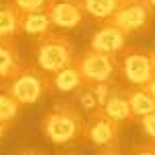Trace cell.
Returning <instances> with one entry per match:
<instances>
[{
	"mask_svg": "<svg viewBox=\"0 0 155 155\" xmlns=\"http://www.w3.org/2000/svg\"><path fill=\"white\" fill-rule=\"evenodd\" d=\"M126 97H128L132 118H143L155 112V99L149 95L145 87H126Z\"/></svg>",
	"mask_w": 155,
	"mask_h": 155,
	"instance_id": "15",
	"label": "cell"
},
{
	"mask_svg": "<svg viewBox=\"0 0 155 155\" xmlns=\"http://www.w3.org/2000/svg\"><path fill=\"white\" fill-rule=\"evenodd\" d=\"M21 107L23 106L15 99V95L8 91V87L0 85V120L6 122V124H12L17 120V116H19Z\"/></svg>",
	"mask_w": 155,
	"mask_h": 155,
	"instance_id": "17",
	"label": "cell"
},
{
	"mask_svg": "<svg viewBox=\"0 0 155 155\" xmlns=\"http://www.w3.org/2000/svg\"><path fill=\"white\" fill-rule=\"evenodd\" d=\"M145 89H147V91H149V95L155 99V77H153V79H151L147 85H145Z\"/></svg>",
	"mask_w": 155,
	"mask_h": 155,
	"instance_id": "23",
	"label": "cell"
},
{
	"mask_svg": "<svg viewBox=\"0 0 155 155\" xmlns=\"http://www.w3.org/2000/svg\"><path fill=\"white\" fill-rule=\"evenodd\" d=\"M77 106L81 112H87V114H91V112H95L99 110V104H97V97L93 93V89H91V85H83V87H79L77 91Z\"/></svg>",
	"mask_w": 155,
	"mask_h": 155,
	"instance_id": "18",
	"label": "cell"
},
{
	"mask_svg": "<svg viewBox=\"0 0 155 155\" xmlns=\"http://www.w3.org/2000/svg\"><path fill=\"white\" fill-rule=\"evenodd\" d=\"M23 60L15 37H0V83H8L21 71Z\"/></svg>",
	"mask_w": 155,
	"mask_h": 155,
	"instance_id": "11",
	"label": "cell"
},
{
	"mask_svg": "<svg viewBox=\"0 0 155 155\" xmlns=\"http://www.w3.org/2000/svg\"><path fill=\"white\" fill-rule=\"evenodd\" d=\"M50 31H54L52 21H50L48 12L39 11V12H23V19H21V33L31 39L48 35Z\"/></svg>",
	"mask_w": 155,
	"mask_h": 155,
	"instance_id": "13",
	"label": "cell"
},
{
	"mask_svg": "<svg viewBox=\"0 0 155 155\" xmlns=\"http://www.w3.org/2000/svg\"><path fill=\"white\" fill-rule=\"evenodd\" d=\"M99 110H101L110 120H114V122H118V124H124V122L134 120L132 118V112H130V106H128V97H126V87L116 85V83H112L110 93H107L106 101L101 104Z\"/></svg>",
	"mask_w": 155,
	"mask_h": 155,
	"instance_id": "10",
	"label": "cell"
},
{
	"mask_svg": "<svg viewBox=\"0 0 155 155\" xmlns=\"http://www.w3.org/2000/svg\"><path fill=\"white\" fill-rule=\"evenodd\" d=\"M120 126L122 124L110 120L101 110H95V112L87 114V120H85V139H89V143L95 145L99 151L118 149Z\"/></svg>",
	"mask_w": 155,
	"mask_h": 155,
	"instance_id": "7",
	"label": "cell"
},
{
	"mask_svg": "<svg viewBox=\"0 0 155 155\" xmlns=\"http://www.w3.org/2000/svg\"><path fill=\"white\" fill-rule=\"evenodd\" d=\"M8 91H11L15 99L21 106H35L37 101H41L44 97L50 93L52 83H50V74L37 68L31 62H23L21 71L17 72V77L6 83Z\"/></svg>",
	"mask_w": 155,
	"mask_h": 155,
	"instance_id": "3",
	"label": "cell"
},
{
	"mask_svg": "<svg viewBox=\"0 0 155 155\" xmlns=\"http://www.w3.org/2000/svg\"><path fill=\"white\" fill-rule=\"evenodd\" d=\"M23 12L12 0H0V37H17L21 33Z\"/></svg>",
	"mask_w": 155,
	"mask_h": 155,
	"instance_id": "12",
	"label": "cell"
},
{
	"mask_svg": "<svg viewBox=\"0 0 155 155\" xmlns=\"http://www.w3.org/2000/svg\"><path fill=\"white\" fill-rule=\"evenodd\" d=\"M118 68L128 87H145L155 77L151 54L141 48H124L118 54Z\"/></svg>",
	"mask_w": 155,
	"mask_h": 155,
	"instance_id": "6",
	"label": "cell"
},
{
	"mask_svg": "<svg viewBox=\"0 0 155 155\" xmlns=\"http://www.w3.org/2000/svg\"><path fill=\"white\" fill-rule=\"evenodd\" d=\"M11 126H12V124H6V122H2V120H0V139H2V137H6V132L11 130Z\"/></svg>",
	"mask_w": 155,
	"mask_h": 155,
	"instance_id": "24",
	"label": "cell"
},
{
	"mask_svg": "<svg viewBox=\"0 0 155 155\" xmlns=\"http://www.w3.org/2000/svg\"><path fill=\"white\" fill-rule=\"evenodd\" d=\"M50 83H52V89H56L58 93H72V91H77L79 87L85 85L77 64H71L62 71L50 74Z\"/></svg>",
	"mask_w": 155,
	"mask_h": 155,
	"instance_id": "14",
	"label": "cell"
},
{
	"mask_svg": "<svg viewBox=\"0 0 155 155\" xmlns=\"http://www.w3.org/2000/svg\"><path fill=\"white\" fill-rule=\"evenodd\" d=\"M147 2H149V4L153 6V11H155V0H147Z\"/></svg>",
	"mask_w": 155,
	"mask_h": 155,
	"instance_id": "27",
	"label": "cell"
},
{
	"mask_svg": "<svg viewBox=\"0 0 155 155\" xmlns=\"http://www.w3.org/2000/svg\"><path fill=\"white\" fill-rule=\"evenodd\" d=\"M15 155H46V153H41L39 149H21V151H17Z\"/></svg>",
	"mask_w": 155,
	"mask_h": 155,
	"instance_id": "22",
	"label": "cell"
},
{
	"mask_svg": "<svg viewBox=\"0 0 155 155\" xmlns=\"http://www.w3.org/2000/svg\"><path fill=\"white\" fill-rule=\"evenodd\" d=\"M97 155H122V153H120L118 149H106V151H99Z\"/></svg>",
	"mask_w": 155,
	"mask_h": 155,
	"instance_id": "25",
	"label": "cell"
},
{
	"mask_svg": "<svg viewBox=\"0 0 155 155\" xmlns=\"http://www.w3.org/2000/svg\"><path fill=\"white\" fill-rule=\"evenodd\" d=\"M41 130L54 145H68L85 139V116L71 101H58L41 118Z\"/></svg>",
	"mask_w": 155,
	"mask_h": 155,
	"instance_id": "1",
	"label": "cell"
},
{
	"mask_svg": "<svg viewBox=\"0 0 155 155\" xmlns=\"http://www.w3.org/2000/svg\"><path fill=\"white\" fill-rule=\"evenodd\" d=\"M12 2L21 12H39L46 11L50 4V0H12Z\"/></svg>",
	"mask_w": 155,
	"mask_h": 155,
	"instance_id": "19",
	"label": "cell"
},
{
	"mask_svg": "<svg viewBox=\"0 0 155 155\" xmlns=\"http://www.w3.org/2000/svg\"><path fill=\"white\" fill-rule=\"evenodd\" d=\"M64 155H77V153H64Z\"/></svg>",
	"mask_w": 155,
	"mask_h": 155,
	"instance_id": "28",
	"label": "cell"
},
{
	"mask_svg": "<svg viewBox=\"0 0 155 155\" xmlns=\"http://www.w3.org/2000/svg\"><path fill=\"white\" fill-rule=\"evenodd\" d=\"M33 54H35V66L41 68L46 74H54L74 64L77 60V50L71 37L58 31H50L48 35L33 39Z\"/></svg>",
	"mask_w": 155,
	"mask_h": 155,
	"instance_id": "2",
	"label": "cell"
},
{
	"mask_svg": "<svg viewBox=\"0 0 155 155\" xmlns=\"http://www.w3.org/2000/svg\"><path fill=\"white\" fill-rule=\"evenodd\" d=\"M74 64H77L79 72H81L85 85L110 83L114 79L116 71H118V56L87 48L81 56H77Z\"/></svg>",
	"mask_w": 155,
	"mask_h": 155,
	"instance_id": "5",
	"label": "cell"
},
{
	"mask_svg": "<svg viewBox=\"0 0 155 155\" xmlns=\"http://www.w3.org/2000/svg\"><path fill=\"white\" fill-rule=\"evenodd\" d=\"M149 54H151V62H153V68H155V48L151 50V52H149Z\"/></svg>",
	"mask_w": 155,
	"mask_h": 155,
	"instance_id": "26",
	"label": "cell"
},
{
	"mask_svg": "<svg viewBox=\"0 0 155 155\" xmlns=\"http://www.w3.org/2000/svg\"><path fill=\"white\" fill-rule=\"evenodd\" d=\"M153 17L155 11L147 0H120V6L107 21L120 27L126 35H132L147 31L151 27Z\"/></svg>",
	"mask_w": 155,
	"mask_h": 155,
	"instance_id": "4",
	"label": "cell"
},
{
	"mask_svg": "<svg viewBox=\"0 0 155 155\" xmlns=\"http://www.w3.org/2000/svg\"><path fill=\"white\" fill-rule=\"evenodd\" d=\"M141 120H143V130H145V134H147V139H149L151 143H155V112L143 116Z\"/></svg>",
	"mask_w": 155,
	"mask_h": 155,
	"instance_id": "20",
	"label": "cell"
},
{
	"mask_svg": "<svg viewBox=\"0 0 155 155\" xmlns=\"http://www.w3.org/2000/svg\"><path fill=\"white\" fill-rule=\"evenodd\" d=\"M46 12L52 21V27L58 29H77L85 21L81 0H50Z\"/></svg>",
	"mask_w": 155,
	"mask_h": 155,
	"instance_id": "8",
	"label": "cell"
},
{
	"mask_svg": "<svg viewBox=\"0 0 155 155\" xmlns=\"http://www.w3.org/2000/svg\"><path fill=\"white\" fill-rule=\"evenodd\" d=\"M126 33L116 27L110 21L99 23V27L95 29V33L89 39V46L87 48L95 50V52H104V54H112V56H118L122 50L126 48Z\"/></svg>",
	"mask_w": 155,
	"mask_h": 155,
	"instance_id": "9",
	"label": "cell"
},
{
	"mask_svg": "<svg viewBox=\"0 0 155 155\" xmlns=\"http://www.w3.org/2000/svg\"><path fill=\"white\" fill-rule=\"evenodd\" d=\"M81 6L85 15H89L91 19L107 21L120 6V0H81Z\"/></svg>",
	"mask_w": 155,
	"mask_h": 155,
	"instance_id": "16",
	"label": "cell"
},
{
	"mask_svg": "<svg viewBox=\"0 0 155 155\" xmlns=\"http://www.w3.org/2000/svg\"><path fill=\"white\" fill-rule=\"evenodd\" d=\"M126 155H155V143H151V141L139 143L137 147H132Z\"/></svg>",
	"mask_w": 155,
	"mask_h": 155,
	"instance_id": "21",
	"label": "cell"
}]
</instances>
